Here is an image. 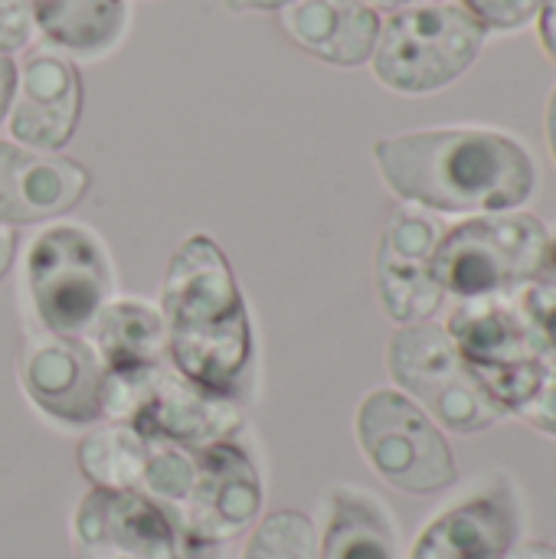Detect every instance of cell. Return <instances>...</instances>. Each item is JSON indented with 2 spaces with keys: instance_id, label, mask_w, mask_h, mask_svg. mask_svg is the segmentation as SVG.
<instances>
[{
  "instance_id": "cell-24",
  "label": "cell",
  "mask_w": 556,
  "mask_h": 559,
  "mask_svg": "<svg viewBox=\"0 0 556 559\" xmlns=\"http://www.w3.org/2000/svg\"><path fill=\"white\" fill-rule=\"evenodd\" d=\"M511 301L524 318L528 331L534 334V341L541 344V350L547 357H556V282L534 278L524 288H518Z\"/></svg>"
},
{
  "instance_id": "cell-19",
  "label": "cell",
  "mask_w": 556,
  "mask_h": 559,
  "mask_svg": "<svg viewBox=\"0 0 556 559\" xmlns=\"http://www.w3.org/2000/svg\"><path fill=\"white\" fill-rule=\"evenodd\" d=\"M318 559H400V537L387 504L354 485L334 488Z\"/></svg>"
},
{
  "instance_id": "cell-15",
  "label": "cell",
  "mask_w": 556,
  "mask_h": 559,
  "mask_svg": "<svg viewBox=\"0 0 556 559\" xmlns=\"http://www.w3.org/2000/svg\"><path fill=\"white\" fill-rule=\"evenodd\" d=\"M82 111V85L75 66L56 49L26 52L10 102V134L33 147L56 154L75 134Z\"/></svg>"
},
{
  "instance_id": "cell-29",
  "label": "cell",
  "mask_w": 556,
  "mask_h": 559,
  "mask_svg": "<svg viewBox=\"0 0 556 559\" xmlns=\"http://www.w3.org/2000/svg\"><path fill=\"white\" fill-rule=\"evenodd\" d=\"M13 88H16V66L10 56H0V121L10 111L13 102Z\"/></svg>"
},
{
  "instance_id": "cell-26",
  "label": "cell",
  "mask_w": 556,
  "mask_h": 559,
  "mask_svg": "<svg viewBox=\"0 0 556 559\" xmlns=\"http://www.w3.org/2000/svg\"><path fill=\"white\" fill-rule=\"evenodd\" d=\"M518 419H521L524 426H531L534 432L556 439V357H551L547 373H544L537 393H534L531 403L518 413Z\"/></svg>"
},
{
  "instance_id": "cell-8",
  "label": "cell",
  "mask_w": 556,
  "mask_h": 559,
  "mask_svg": "<svg viewBox=\"0 0 556 559\" xmlns=\"http://www.w3.org/2000/svg\"><path fill=\"white\" fill-rule=\"evenodd\" d=\"M354 426L364 459L390 488L433 498L459 481L446 432L397 386L367 393L357 406Z\"/></svg>"
},
{
  "instance_id": "cell-10",
  "label": "cell",
  "mask_w": 556,
  "mask_h": 559,
  "mask_svg": "<svg viewBox=\"0 0 556 559\" xmlns=\"http://www.w3.org/2000/svg\"><path fill=\"white\" fill-rule=\"evenodd\" d=\"M197 481L187 508L177 518L180 557H200L249 531L262 514V478L252 455L223 439L193 452Z\"/></svg>"
},
{
  "instance_id": "cell-20",
  "label": "cell",
  "mask_w": 556,
  "mask_h": 559,
  "mask_svg": "<svg viewBox=\"0 0 556 559\" xmlns=\"http://www.w3.org/2000/svg\"><path fill=\"white\" fill-rule=\"evenodd\" d=\"M33 26L49 43L75 56L108 52L128 23L125 0H26Z\"/></svg>"
},
{
  "instance_id": "cell-5",
  "label": "cell",
  "mask_w": 556,
  "mask_h": 559,
  "mask_svg": "<svg viewBox=\"0 0 556 559\" xmlns=\"http://www.w3.org/2000/svg\"><path fill=\"white\" fill-rule=\"evenodd\" d=\"M23 282L46 334L82 337L111 301L115 275L108 249L88 226L56 223L29 242Z\"/></svg>"
},
{
  "instance_id": "cell-13",
  "label": "cell",
  "mask_w": 556,
  "mask_h": 559,
  "mask_svg": "<svg viewBox=\"0 0 556 559\" xmlns=\"http://www.w3.org/2000/svg\"><path fill=\"white\" fill-rule=\"evenodd\" d=\"M26 396L62 426H88L105 416V367L82 337L39 334L20 350Z\"/></svg>"
},
{
  "instance_id": "cell-7",
  "label": "cell",
  "mask_w": 556,
  "mask_h": 559,
  "mask_svg": "<svg viewBox=\"0 0 556 559\" xmlns=\"http://www.w3.org/2000/svg\"><path fill=\"white\" fill-rule=\"evenodd\" d=\"M492 406L508 419L537 393L551 357L541 350L511 298L459 301L442 324Z\"/></svg>"
},
{
  "instance_id": "cell-2",
  "label": "cell",
  "mask_w": 556,
  "mask_h": 559,
  "mask_svg": "<svg viewBox=\"0 0 556 559\" xmlns=\"http://www.w3.org/2000/svg\"><path fill=\"white\" fill-rule=\"evenodd\" d=\"M167 360L200 390L239 400L252 373V324L223 249L197 233L177 246L161 285Z\"/></svg>"
},
{
  "instance_id": "cell-14",
  "label": "cell",
  "mask_w": 556,
  "mask_h": 559,
  "mask_svg": "<svg viewBox=\"0 0 556 559\" xmlns=\"http://www.w3.org/2000/svg\"><path fill=\"white\" fill-rule=\"evenodd\" d=\"M75 559H180L170 518L138 491L92 488L72 518Z\"/></svg>"
},
{
  "instance_id": "cell-6",
  "label": "cell",
  "mask_w": 556,
  "mask_h": 559,
  "mask_svg": "<svg viewBox=\"0 0 556 559\" xmlns=\"http://www.w3.org/2000/svg\"><path fill=\"white\" fill-rule=\"evenodd\" d=\"M105 416L128 423L144 439L187 452L233 439L242 429V413L233 400L200 390L164 364L125 377L105 373Z\"/></svg>"
},
{
  "instance_id": "cell-25",
  "label": "cell",
  "mask_w": 556,
  "mask_h": 559,
  "mask_svg": "<svg viewBox=\"0 0 556 559\" xmlns=\"http://www.w3.org/2000/svg\"><path fill=\"white\" fill-rule=\"evenodd\" d=\"M488 33H508L528 26L544 0H459Z\"/></svg>"
},
{
  "instance_id": "cell-33",
  "label": "cell",
  "mask_w": 556,
  "mask_h": 559,
  "mask_svg": "<svg viewBox=\"0 0 556 559\" xmlns=\"http://www.w3.org/2000/svg\"><path fill=\"white\" fill-rule=\"evenodd\" d=\"M229 10H279L288 7L292 0H223Z\"/></svg>"
},
{
  "instance_id": "cell-16",
  "label": "cell",
  "mask_w": 556,
  "mask_h": 559,
  "mask_svg": "<svg viewBox=\"0 0 556 559\" xmlns=\"http://www.w3.org/2000/svg\"><path fill=\"white\" fill-rule=\"evenodd\" d=\"M88 190V170L69 157L0 141V226L56 219Z\"/></svg>"
},
{
  "instance_id": "cell-12",
  "label": "cell",
  "mask_w": 556,
  "mask_h": 559,
  "mask_svg": "<svg viewBox=\"0 0 556 559\" xmlns=\"http://www.w3.org/2000/svg\"><path fill=\"white\" fill-rule=\"evenodd\" d=\"M446 226L436 213L403 203L383 226L377 246V295L390 321L419 324L433 321L446 305L436 278V249Z\"/></svg>"
},
{
  "instance_id": "cell-31",
  "label": "cell",
  "mask_w": 556,
  "mask_h": 559,
  "mask_svg": "<svg viewBox=\"0 0 556 559\" xmlns=\"http://www.w3.org/2000/svg\"><path fill=\"white\" fill-rule=\"evenodd\" d=\"M511 559H556V544H547V540H521L514 547Z\"/></svg>"
},
{
  "instance_id": "cell-23",
  "label": "cell",
  "mask_w": 556,
  "mask_h": 559,
  "mask_svg": "<svg viewBox=\"0 0 556 559\" xmlns=\"http://www.w3.org/2000/svg\"><path fill=\"white\" fill-rule=\"evenodd\" d=\"M242 559H318V534L308 514L301 511H272L265 514Z\"/></svg>"
},
{
  "instance_id": "cell-17",
  "label": "cell",
  "mask_w": 556,
  "mask_h": 559,
  "mask_svg": "<svg viewBox=\"0 0 556 559\" xmlns=\"http://www.w3.org/2000/svg\"><path fill=\"white\" fill-rule=\"evenodd\" d=\"M279 20L298 49L331 66L370 62L383 23L360 0H292Z\"/></svg>"
},
{
  "instance_id": "cell-28",
  "label": "cell",
  "mask_w": 556,
  "mask_h": 559,
  "mask_svg": "<svg viewBox=\"0 0 556 559\" xmlns=\"http://www.w3.org/2000/svg\"><path fill=\"white\" fill-rule=\"evenodd\" d=\"M534 23H537V39H541L544 52L551 56V62L556 66V0H544L541 3Z\"/></svg>"
},
{
  "instance_id": "cell-22",
  "label": "cell",
  "mask_w": 556,
  "mask_h": 559,
  "mask_svg": "<svg viewBox=\"0 0 556 559\" xmlns=\"http://www.w3.org/2000/svg\"><path fill=\"white\" fill-rule=\"evenodd\" d=\"M193 481H197V462H193V452L187 449H177V445H167V442H154L151 439V452H147V468H144V478H141V491L144 498H151L174 524L177 531V518L180 511L187 508L190 501V491H193Z\"/></svg>"
},
{
  "instance_id": "cell-18",
  "label": "cell",
  "mask_w": 556,
  "mask_h": 559,
  "mask_svg": "<svg viewBox=\"0 0 556 559\" xmlns=\"http://www.w3.org/2000/svg\"><path fill=\"white\" fill-rule=\"evenodd\" d=\"M92 350L108 377L141 373L164 364L167 334L161 311L141 298L108 301L92 324Z\"/></svg>"
},
{
  "instance_id": "cell-35",
  "label": "cell",
  "mask_w": 556,
  "mask_h": 559,
  "mask_svg": "<svg viewBox=\"0 0 556 559\" xmlns=\"http://www.w3.org/2000/svg\"><path fill=\"white\" fill-rule=\"evenodd\" d=\"M547 229H551V242H547V262L541 269V278L544 282H556V223L547 226Z\"/></svg>"
},
{
  "instance_id": "cell-34",
  "label": "cell",
  "mask_w": 556,
  "mask_h": 559,
  "mask_svg": "<svg viewBox=\"0 0 556 559\" xmlns=\"http://www.w3.org/2000/svg\"><path fill=\"white\" fill-rule=\"evenodd\" d=\"M544 128H547V147H551V157L556 164V85L547 98V118H544Z\"/></svg>"
},
{
  "instance_id": "cell-21",
  "label": "cell",
  "mask_w": 556,
  "mask_h": 559,
  "mask_svg": "<svg viewBox=\"0 0 556 559\" xmlns=\"http://www.w3.org/2000/svg\"><path fill=\"white\" fill-rule=\"evenodd\" d=\"M147 452H151V439H144L128 423H108L79 442L75 459L82 475L92 481V488L141 491Z\"/></svg>"
},
{
  "instance_id": "cell-3",
  "label": "cell",
  "mask_w": 556,
  "mask_h": 559,
  "mask_svg": "<svg viewBox=\"0 0 556 559\" xmlns=\"http://www.w3.org/2000/svg\"><path fill=\"white\" fill-rule=\"evenodd\" d=\"M547 242V223L528 210L465 216L442 233L436 278L446 298L456 301L511 298L518 288L541 278Z\"/></svg>"
},
{
  "instance_id": "cell-11",
  "label": "cell",
  "mask_w": 556,
  "mask_h": 559,
  "mask_svg": "<svg viewBox=\"0 0 556 559\" xmlns=\"http://www.w3.org/2000/svg\"><path fill=\"white\" fill-rule=\"evenodd\" d=\"M521 540V491L511 475L495 472L419 531L410 559H511Z\"/></svg>"
},
{
  "instance_id": "cell-32",
  "label": "cell",
  "mask_w": 556,
  "mask_h": 559,
  "mask_svg": "<svg viewBox=\"0 0 556 559\" xmlns=\"http://www.w3.org/2000/svg\"><path fill=\"white\" fill-rule=\"evenodd\" d=\"M13 252H16V236L0 226V278L7 275V269L13 262Z\"/></svg>"
},
{
  "instance_id": "cell-1",
  "label": "cell",
  "mask_w": 556,
  "mask_h": 559,
  "mask_svg": "<svg viewBox=\"0 0 556 559\" xmlns=\"http://www.w3.org/2000/svg\"><path fill=\"white\" fill-rule=\"evenodd\" d=\"M374 160L390 193L436 216L521 210L537 187L531 151L485 124L390 134L374 144Z\"/></svg>"
},
{
  "instance_id": "cell-9",
  "label": "cell",
  "mask_w": 556,
  "mask_h": 559,
  "mask_svg": "<svg viewBox=\"0 0 556 559\" xmlns=\"http://www.w3.org/2000/svg\"><path fill=\"white\" fill-rule=\"evenodd\" d=\"M387 370L397 390L406 393L442 432L475 436L505 419L462 364L449 331L436 321L397 328L387 347Z\"/></svg>"
},
{
  "instance_id": "cell-4",
  "label": "cell",
  "mask_w": 556,
  "mask_h": 559,
  "mask_svg": "<svg viewBox=\"0 0 556 559\" xmlns=\"http://www.w3.org/2000/svg\"><path fill=\"white\" fill-rule=\"evenodd\" d=\"M488 29L462 3H429L390 13L370 56L380 85L429 95L459 82L478 59Z\"/></svg>"
},
{
  "instance_id": "cell-30",
  "label": "cell",
  "mask_w": 556,
  "mask_h": 559,
  "mask_svg": "<svg viewBox=\"0 0 556 559\" xmlns=\"http://www.w3.org/2000/svg\"><path fill=\"white\" fill-rule=\"evenodd\" d=\"M364 7H370L374 13H400V10H413V7H429V3H446V0H360Z\"/></svg>"
},
{
  "instance_id": "cell-27",
  "label": "cell",
  "mask_w": 556,
  "mask_h": 559,
  "mask_svg": "<svg viewBox=\"0 0 556 559\" xmlns=\"http://www.w3.org/2000/svg\"><path fill=\"white\" fill-rule=\"evenodd\" d=\"M33 16L26 0H0V56L16 52L29 43Z\"/></svg>"
}]
</instances>
